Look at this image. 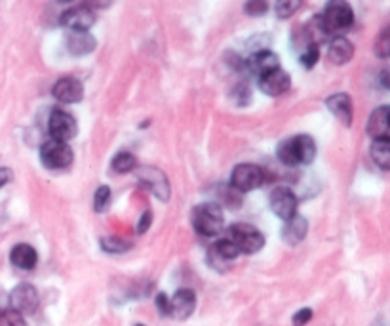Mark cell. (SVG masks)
Segmentation results:
<instances>
[{"instance_id":"obj_24","label":"cell","mask_w":390,"mask_h":326,"mask_svg":"<svg viewBox=\"0 0 390 326\" xmlns=\"http://www.w3.org/2000/svg\"><path fill=\"white\" fill-rule=\"evenodd\" d=\"M111 168H113L116 174L135 172V168H137V159H135L132 153H128V151H120V153H116L113 157Z\"/></svg>"},{"instance_id":"obj_15","label":"cell","mask_w":390,"mask_h":326,"mask_svg":"<svg viewBox=\"0 0 390 326\" xmlns=\"http://www.w3.org/2000/svg\"><path fill=\"white\" fill-rule=\"evenodd\" d=\"M246 67L248 71L255 77H263V74L271 73L274 69L280 67V58L276 53L271 52V50H257L255 53H252L248 61H246Z\"/></svg>"},{"instance_id":"obj_4","label":"cell","mask_w":390,"mask_h":326,"mask_svg":"<svg viewBox=\"0 0 390 326\" xmlns=\"http://www.w3.org/2000/svg\"><path fill=\"white\" fill-rule=\"evenodd\" d=\"M74 155L73 149L65 141L50 140L40 147V162L48 168V170H65L73 164Z\"/></svg>"},{"instance_id":"obj_14","label":"cell","mask_w":390,"mask_h":326,"mask_svg":"<svg viewBox=\"0 0 390 326\" xmlns=\"http://www.w3.org/2000/svg\"><path fill=\"white\" fill-rule=\"evenodd\" d=\"M365 130L373 141H390V105L377 107L370 115Z\"/></svg>"},{"instance_id":"obj_38","label":"cell","mask_w":390,"mask_h":326,"mask_svg":"<svg viewBox=\"0 0 390 326\" xmlns=\"http://www.w3.org/2000/svg\"><path fill=\"white\" fill-rule=\"evenodd\" d=\"M58 2H63V4H67V2H73V0H58Z\"/></svg>"},{"instance_id":"obj_17","label":"cell","mask_w":390,"mask_h":326,"mask_svg":"<svg viewBox=\"0 0 390 326\" xmlns=\"http://www.w3.org/2000/svg\"><path fill=\"white\" fill-rule=\"evenodd\" d=\"M325 107L330 109V113H333L335 119L343 122L344 126H351L352 117H354V109H352V100L349 93H333L325 100Z\"/></svg>"},{"instance_id":"obj_21","label":"cell","mask_w":390,"mask_h":326,"mask_svg":"<svg viewBox=\"0 0 390 326\" xmlns=\"http://www.w3.org/2000/svg\"><path fill=\"white\" fill-rule=\"evenodd\" d=\"M10 261H12V266H15L21 271H31L39 263V254H36V250L31 244L20 242V244H15L12 248Z\"/></svg>"},{"instance_id":"obj_10","label":"cell","mask_w":390,"mask_h":326,"mask_svg":"<svg viewBox=\"0 0 390 326\" xmlns=\"http://www.w3.org/2000/svg\"><path fill=\"white\" fill-rule=\"evenodd\" d=\"M269 204H271V210L276 214L278 218L290 220V218H293L297 214L299 199L290 187H276L271 193Z\"/></svg>"},{"instance_id":"obj_18","label":"cell","mask_w":390,"mask_h":326,"mask_svg":"<svg viewBox=\"0 0 390 326\" xmlns=\"http://www.w3.org/2000/svg\"><path fill=\"white\" fill-rule=\"evenodd\" d=\"M98 46V40L93 39L90 31H69L67 34V50L71 56H88Z\"/></svg>"},{"instance_id":"obj_29","label":"cell","mask_w":390,"mask_h":326,"mask_svg":"<svg viewBox=\"0 0 390 326\" xmlns=\"http://www.w3.org/2000/svg\"><path fill=\"white\" fill-rule=\"evenodd\" d=\"M318 60H320V48H318V44H307L303 50V53H301V58H299V61H301V65L304 67V69H312V67L316 65Z\"/></svg>"},{"instance_id":"obj_22","label":"cell","mask_w":390,"mask_h":326,"mask_svg":"<svg viewBox=\"0 0 390 326\" xmlns=\"http://www.w3.org/2000/svg\"><path fill=\"white\" fill-rule=\"evenodd\" d=\"M210 256L215 258V260L223 261V263H225V261H232L234 258H238L240 250H238V247H236V244L229 239V237H225V239H219L217 242L213 244Z\"/></svg>"},{"instance_id":"obj_2","label":"cell","mask_w":390,"mask_h":326,"mask_svg":"<svg viewBox=\"0 0 390 326\" xmlns=\"http://www.w3.org/2000/svg\"><path fill=\"white\" fill-rule=\"evenodd\" d=\"M320 21L324 25L325 33L333 37H341L354 25V10L347 0H330L325 4L324 12L320 13Z\"/></svg>"},{"instance_id":"obj_35","label":"cell","mask_w":390,"mask_h":326,"mask_svg":"<svg viewBox=\"0 0 390 326\" xmlns=\"http://www.w3.org/2000/svg\"><path fill=\"white\" fill-rule=\"evenodd\" d=\"M111 4H113V0H84V6H88L90 10H107Z\"/></svg>"},{"instance_id":"obj_32","label":"cell","mask_w":390,"mask_h":326,"mask_svg":"<svg viewBox=\"0 0 390 326\" xmlns=\"http://www.w3.org/2000/svg\"><path fill=\"white\" fill-rule=\"evenodd\" d=\"M156 309H159V313L162 317H170L172 315V301H170V298L164 292H160L156 296Z\"/></svg>"},{"instance_id":"obj_34","label":"cell","mask_w":390,"mask_h":326,"mask_svg":"<svg viewBox=\"0 0 390 326\" xmlns=\"http://www.w3.org/2000/svg\"><path fill=\"white\" fill-rule=\"evenodd\" d=\"M151 223H152V214H151V210H147V212H143V216H141V220H139V223H137V233L139 235H143L151 227Z\"/></svg>"},{"instance_id":"obj_30","label":"cell","mask_w":390,"mask_h":326,"mask_svg":"<svg viewBox=\"0 0 390 326\" xmlns=\"http://www.w3.org/2000/svg\"><path fill=\"white\" fill-rule=\"evenodd\" d=\"M244 12L250 18H261L269 12V0H246Z\"/></svg>"},{"instance_id":"obj_26","label":"cell","mask_w":390,"mask_h":326,"mask_svg":"<svg viewBox=\"0 0 390 326\" xmlns=\"http://www.w3.org/2000/svg\"><path fill=\"white\" fill-rule=\"evenodd\" d=\"M132 248V242L120 237H105L101 239V250H105L107 254H124Z\"/></svg>"},{"instance_id":"obj_7","label":"cell","mask_w":390,"mask_h":326,"mask_svg":"<svg viewBox=\"0 0 390 326\" xmlns=\"http://www.w3.org/2000/svg\"><path fill=\"white\" fill-rule=\"evenodd\" d=\"M135 178L143 187H147L156 199L160 200H170L172 189H170V181L166 178V174L162 170L154 167H141L135 168Z\"/></svg>"},{"instance_id":"obj_6","label":"cell","mask_w":390,"mask_h":326,"mask_svg":"<svg viewBox=\"0 0 390 326\" xmlns=\"http://www.w3.org/2000/svg\"><path fill=\"white\" fill-rule=\"evenodd\" d=\"M267 176H264V170L257 164H238L234 167L231 174V187L238 193H250V191H255L259 187L263 185Z\"/></svg>"},{"instance_id":"obj_16","label":"cell","mask_w":390,"mask_h":326,"mask_svg":"<svg viewBox=\"0 0 390 326\" xmlns=\"http://www.w3.org/2000/svg\"><path fill=\"white\" fill-rule=\"evenodd\" d=\"M172 317L177 320H187L196 309V294L191 288H181L173 294L172 300Z\"/></svg>"},{"instance_id":"obj_1","label":"cell","mask_w":390,"mask_h":326,"mask_svg":"<svg viewBox=\"0 0 390 326\" xmlns=\"http://www.w3.org/2000/svg\"><path fill=\"white\" fill-rule=\"evenodd\" d=\"M278 160L284 167H303L311 164L316 159V143L311 136H293L290 140L282 141L276 149Z\"/></svg>"},{"instance_id":"obj_27","label":"cell","mask_w":390,"mask_h":326,"mask_svg":"<svg viewBox=\"0 0 390 326\" xmlns=\"http://www.w3.org/2000/svg\"><path fill=\"white\" fill-rule=\"evenodd\" d=\"M111 204V187L101 185L98 187V191L93 195V210L95 212H105Z\"/></svg>"},{"instance_id":"obj_8","label":"cell","mask_w":390,"mask_h":326,"mask_svg":"<svg viewBox=\"0 0 390 326\" xmlns=\"http://www.w3.org/2000/svg\"><path fill=\"white\" fill-rule=\"evenodd\" d=\"M48 133H50L52 140L69 143L79 133L76 119L71 113L63 111V109H53L52 115H50V120H48Z\"/></svg>"},{"instance_id":"obj_20","label":"cell","mask_w":390,"mask_h":326,"mask_svg":"<svg viewBox=\"0 0 390 326\" xmlns=\"http://www.w3.org/2000/svg\"><path fill=\"white\" fill-rule=\"evenodd\" d=\"M354 58V44L347 37H333L328 48V60L333 65H344Z\"/></svg>"},{"instance_id":"obj_31","label":"cell","mask_w":390,"mask_h":326,"mask_svg":"<svg viewBox=\"0 0 390 326\" xmlns=\"http://www.w3.org/2000/svg\"><path fill=\"white\" fill-rule=\"evenodd\" d=\"M0 326H29L27 325L25 317L13 309H6V311H0Z\"/></svg>"},{"instance_id":"obj_9","label":"cell","mask_w":390,"mask_h":326,"mask_svg":"<svg viewBox=\"0 0 390 326\" xmlns=\"http://www.w3.org/2000/svg\"><path fill=\"white\" fill-rule=\"evenodd\" d=\"M39 292L33 285L21 282L10 292V309L18 311L23 317L25 315H33L39 309Z\"/></svg>"},{"instance_id":"obj_33","label":"cell","mask_w":390,"mask_h":326,"mask_svg":"<svg viewBox=\"0 0 390 326\" xmlns=\"http://www.w3.org/2000/svg\"><path fill=\"white\" fill-rule=\"evenodd\" d=\"M312 320V309L311 307H303L297 313L293 315V326H304Z\"/></svg>"},{"instance_id":"obj_11","label":"cell","mask_w":390,"mask_h":326,"mask_svg":"<svg viewBox=\"0 0 390 326\" xmlns=\"http://www.w3.org/2000/svg\"><path fill=\"white\" fill-rule=\"evenodd\" d=\"M257 86L264 96L278 98V96H284V93L291 88V77L290 73H285L284 69L278 67V69H274V71H271V73L259 77Z\"/></svg>"},{"instance_id":"obj_13","label":"cell","mask_w":390,"mask_h":326,"mask_svg":"<svg viewBox=\"0 0 390 326\" xmlns=\"http://www.w3.org/2000/svg\"><path fill=\"white\" fill-rule=\"evenodd\" d=\"M52 96L60 103L73 105V103H79L84 98V86H82V82L79 79L65 77V79H60L53 84Z\"/></svg>"},{"instance_id":"obj_39","label":"cell","mask_w":390,"mask_h":326,"mask_svg":"<svg viewBox=\"0 0 390 326\" xmlns=\"http://www.w3.org/2000/svg\"><path fill=\"white\" fill-rule=\"evenodd\" d=\"M133 326H145V325H133Z\"/></svg>"},{"instance_id":"obj_3","label":"cell","mask_w":390,"mask_h":326,"mask_svg":"<svg viewBox=\"0 0 390 326\" xmlns=\"http://www.w3.org/2000/svg\"><path fill=\"white\" fill-rule=\"evenodd\" d=\"M192 227L200 237H215L225 227V214L217 202H202L192 208Z\"/></svg>"},{"instance_id":"obj_5","label":"cell","mask_w":390,"mask_h":326,"mask_svg":"<svg viewBox=\"0 0 390 326\" xmlns=\"http://www.w3.org/2000/svg\"><path fill=\"white\" fill-rule=\"evenodd\" d=\"M227 237L238 247L240 254H257L264 247V235L250 223H232Z\"/></svg>"},{"instance_id":"obj_25","label":"cell","mask_w":390,"mask_h":326,"mask_svg":"<svg viewBox=\"0 0 390 326\" xmlns=\"http://www.w3.org/2000/svg\"><path fill=\"white\" fill-rule=\"evenodd\" d=\"M301 4H303V0H276L274 13H276L278 20H290L291 15L299 12Z\"/></svg>"},{"instance_id":"obj_28","label":"cell","mask_w":390,"mask_h":326,"mask_svg":"<svg viewBox=\"0 0 390 326\" xmlns=\"http://www.w3.org/2000/svg\"><path fill=\"white\" fill-rule=\"evenodd\" d=\"M375 53L381 60H389L390 58V27H384L383 31L379 33L377 40H375Z\"/></svg>"},{"instance_id":"obj_36","label":"cell","mask_w":390,"mask_h":326,"mask_svg":"<svg viewBox=\"0 0 390 326\" xmlns=\"http://www.w3.org/2000/svg\"><path fill=\"white\" fill-rule=\"evenodd\" d=\"M379 84H381L384 90H389L390 92V65L381 69V73H379Z\"/></svg>"},{"instance_id":"obj_12","label":"cell","mask_w":390,"mask_h":326,"mask_svg":"<svg viewBox=\"0 0 390 326\" xmlns=\"http://www.w3.org/2000/svg\"><path fill=\"white\" fill-rule=\"evenodd\" d=\"M95 23V12L88 6L69 8L61 15V25L69 31H90Z\"/></svg>"},{"instance_id":"obj_23","label":"cell","mask_w":390,"mask_h":326,"mask_svg":"<svg viewBox=\"0 0 390 326\" xmlns=\"http://www.w3.org/2000/svg\"><path fill=\"white\" fill-rule=\"evenodd\" d=\"M370 157L375 167L381 170H390V141H373L370 147Z\"/></svg>"},{"instance_id":"obj_37","label":"cell","mask_w":390,"mask_h":326,"mask_svg":"<svg viewBox=\"0 0 390 326\" xmlns=\"http://www.w3.org/2000/svg\"><path fill=\"white\" fill-rule=\"evenodd\" d=\"M12 180V172H10V168L6 167H0V189L4 185H8Z\"/></svg>"},{"instance_id":"obj_19","label":"cell","mask_w":390,"mask_h":326,"mask_svg":"<svg viewBox=\"0 0 390 326\" xmlns=\"http://www.w3.org/2000/svg\"><path fill=\"white\" fill-rule=\"evenodd\" d=\"M307 233H309V221L301 214H295L293 218L285 220L282 227V240L290 247H297L301 240H304Z\"/></svg>"}]
</instances>
